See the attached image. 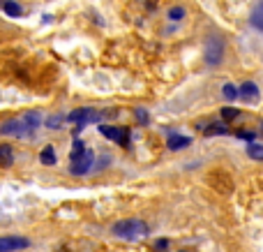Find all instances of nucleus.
I'll use <instances>...</instances> for the list:
<instances>
[{"instance_id":"nucleus-22","label":"nucleus","mask_w":263,"mask_h":252,"mask_svg":"<svg viewBox=\"0 0 263 252\" xmlns=\"http://www.w3.org/2000/svg\"><path fill=\"white\" fill-rule=\"evenodd\" d=\"M168 19L171 21H182L185 19V7H171L168 9Z\"/></svg>"},{"instance_id":"nucleus-21","label":"nucleus","mask_w":263,"mask_h":252,"mask_svg":"<svg viewBox=\"0 0 263 252\" xmlns=\"http://www.w3.org/2000/svg\"><path fill=\"white\" fill-rule=\"evenodd\" d=\"M134 118L139 125H148L150 123V114L145 109H134Z\"/></svg>"},{"instance_id":"nucleus-7","label":"nucleus","mask_w":263,"mask_h":252,"mask_svg":"<svg viewBox=\"0 0 263 252\" xmlns=\"http://www.w3.org/2000/svg\"><path fill=\"white\" fill-rule=\"evenodd\" d=\"M30 248V241L26 236H3L0 239V252H12V250H26Z\"/></svg>"},{"instance_id":"nucleus-14","label":"nucleus","mask_w":263,"mask_h":252,"mask_svg":"<svg viewBox=\"0 0 263 252\" xmlns=\"http://www.w3.org/2000/svg\"><path fill=\"white\" fill-rule=\"evenodd\" d=\"M0 157H3V167L9 169L14 165V153H12V146L9 143H0Z\"/></svg>"},{"instance_id":"nucleus-12","label":"nucleus","mask_w":263,"mask_h":252,"mask_svg":"<svg viewBox=\"0 0 263 252\" xmlns=\"http://www.w3.org/2000/svg\"><path fill=\"white\" fill-rule=\"evenodd\" d=\"M40 162L46 167H53L58 162V155H55V148L53 146H44V151L40 153Z\"/></svg>"},{"instance_id":"nucleus-8","label":"nucleus","mask_w":263,"mask_h":252,"mask_svg":"<svg viewBox=\"0 0 263 252\" xmlns=\"http://www.w3.org/2000/svg\"><path fill=\"white\" fill-rule=\"evenodd\" d=\"M192 143V139L190 137H185V134H178V132H166V148L168 151H182V148H187Z\"/></svg>"},{"instance_id":"nucleus-5","label":"nucleus","mask_w":263,"mask_h":252,"mask_svg":"<svg viewBox=\"0 0 263 252\" xmlns=\"http://www.w3.org/2000/svg\"><path fill=\"white\" fill-rule=\"evenodd\" d=\"M95 151L92 148H86L81 155L69 157V174L72 176H86L90 174V169L95 167Z\"/></svg>"},{"instance_id":"nucleus-16","label":"nucleus","mask_w":263,"mask_h":252,"mask_svg":"<svg viewBox=\"0 0 263 252\" xmlns=\"http://www.w3.org/2000/svg\"><path fill=\"white\" fill-rule=\"evenodd\" d=\"M222 95L227 97L229 102H233V100H238V97H240V88L233 86V83H224V86H222Z\"/></svg>"},{"instance_id":"nucleus-9","label":"nucleus","mask_w":263,"mask_h":252,"mask_svg":"<svg viewBox=\"0 0 263 252\" xmlns=\"http://www.w3.org/2000/svg\"><path fill=\"white\" fill-rule=\"evenodd\" d=\"M259 97H261V91H259V86H256L254 81H242V83H240V100H245V102H250V104H254Z\"/></svg>"},{"instance_id":"nucleus-3","label":"nucleus","mask_w":263,"mask_h":252,"mask_svg":"<svg viewBox=\"0 0 263 252\" xmlns=\"http://www.w3.org/2000/svg\"><path fill=\"white\" fill-rule=\"evenodd\" d=\"M104 111H97V109H92V106H81V109H74V111H69L67 114V120L69 123H74V139L81 134V130L86 128V125H90V123H100L102 118H104Z\"/></svg>"},{"instance_id":"nucleus-6","label":"nucleus","mask_w":263,"mask_h":252,"mask_svg":"<svg viewBox=\"0 0 263 252\" xmlns=\"http://www.w3.org/2000/svg\"><path fill=\"white\" fill-rule=\"evenodd\" d=\"M100 132L104 139L118 143V146L127 148L129 146V130L127 128H118V125H100Z\"/></svg>"},{"instance_id":"nucleus-19","label":"nucleus","mask_w":263,"mask_h":252,"mask_svg":"<svg viewBox=\"0 0 263 252\" xmlns=\"http://www.w3.org/2000/svg\"><path fill=\"white\" fill-rule=\"evenodd\" d=\"M65 120H67V116H60V114H55V116H51V118L46 120V128H49V130H58L60 125L65 123Z\"/></svg>"},{"instance_id":"nucleus-4","label":"nucleus","mask_w":263,"mask_h":252,"mask_svg":"<svg viewBox=\"0 0 263 252\" xmlns=\"http://www.w3.org/2000/svg\"><path fill=\"white\" fill-rule=\"evenodd\" d=\"M203 60L208 67H217L224 60V40L219 35H210L203 42Z\"/></svg>"},{"instance_id":"nucleus-24","label":"nucleus","mask_w":263,"mask_h":252,"mask_svg":"<svg viewBox=\"0 0 263 252\" xmlns=\"http://www.w3.org/2000/svg\"><path fill=\"white\" fill-rule=\"evenodd\" d=\"M261 132H263V125H261Z\"/></svg>"},{"instance_id":"nucleus-20","label":"nucleus","mask_w":263,"mask_h":252,"mask_svg":"<svg viewBox=\"0 0 263 252\" xmlns=\"http://www.w3.org/2000/svg\"><path fill=\"white\" fill-rule=\"evenodd\" d=\"M86 151V146H83V141L81 139H72V151H69V157H77V155H81V153Z\"/></svg>"},{"instance_id":"nucleus-23","label":"nucleus","mask_w":263,"mask_h":252,"mask_svg":"<svg viewBox=\"0 0 263 252\" xmlns=\"http://www.w3.org/2000/svg\"><path fill=\"white\" fill-rule=\"evenodd\" d=\"M155 250H157V252H162V250H168V241H166V239H159L157 243H155Z\"/></svg>"},{"instance_id":"nucleus-18","label":"nucleus","mask_w":263,"mask_h":252,"mask_svg":"<svg viewBox=\"0 0 263 252\" xmlns=\"http://www.w3.org/2000/svg\"><path fill=\"white\" fill-rule=\"evenodd\" d=\"M238 114H240V111H238V109H233V106H224V109L219 111V120H224V123H227V120L238 118Z\"/></svg>"},{"instance_id":"nucleus-2","label":"nucleus","mask_w":263,"mask_h":252,"mask_svg":"<svg viewBox=\"0 0 263 252\" xmlns=\"http://www.w3.org/2000/svg\"><path fill=\"white\" fill-rule=\"evenodd\" d=\"M111 234L123 241H141V239H148L150 236V227L145 225L143 220H139V218H129V220L116 222V225L111 227Z\"/></svg>"},{"instance_id":"nucleus-13","label":"nucleus","mask_w":263,"mask_h":252,"mask_svg":"<svg viewBox=\"0 0 263 252\" xmlns=\"http://www.w3.org/2000/svg\"><path fill=\"white\" fill-rule=\"evenodd\" d=\"M3 12L7 14V16H12V19H18L23 14V7L18 3H14V0H5V3H3Z\"/></svg>"},{"instance_id":"nucleus-17","label":"nucleus","mask_w":263,"mask_h":252,"mask_svg":"<svg viewBox=\"0 0 263 252\" xmlns=\"http://www.w3.org/2000/svg\"><path fill=\"white\" fill-rule=\"evenodd\" d=\"M236 134L238 139H242V141H247V143H256V132H252V130H236Z\"/></svg>"},{"instance_id":"nucleus-11","label":"nucleus","mask_w":263,"mask_h":252,"mask_svg":"<svg viewBox=\"0 0 263 252\" xmlns=\"http://www.w3.org/2000/svg\"><path fill=\"white\" fill-rule=\"evenodd\" d=\"M250 26L254 28V30L263 32V3H259V5H254V7H252V12H250Z\"/></svg>"},{"instance_id":"nucleus-1","label":"nucleus","mask_w":263,"mask_h":252,"mask_svg":"<svg viewBox=\"0 0 263 252\" xmlns=\"http://www.w3.org/2000/svg\"><path fill=\"white\" fill-rule=\"evenodd\" d=\"M40 125H42L40 111H26V114H21V116L3 120L0 134H3V137H14V139H30L32 134L40 130Z\"/></svg>"},{"instance_id":"nucleus-10","label":"nucleus","mask_w":263,"mask_h":252,"mask_svg":"<svg viewBox=\"0 0 263 252\" xmlns=\"http://www.w3.org/2000/svg\"><path fill=\"white\" fill-rule=\"evenodd\" d=\"M196 128H203L205 134H229V128L224 120H215V123H199Z\"/></svg>"},{"instance_id":"nucleus-15","label":"nucleus","mask_w":263,"mask_h":252,"mask_svg":"<svg viewBox=\"0 0 263 252\" xmlns=\"http://www.w3.org/2000/svg\"><path fill=\"white\" fill-rule=\"evenodd\" d=\"M247 157L263 162V143H247Z\"/></svg>"}]
</instances>
